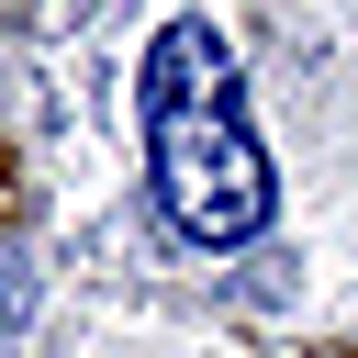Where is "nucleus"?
Returning <instances> with one entry per match:
<instances>
[{
    "label": "nucleus",
    "instance_id": "nucleus-1",
    "mask_svg": "<svg viewBox=\"0 0 358 358\" xmlns=\"http://www.w3.org/2000/svg\"><path fill=\"white\" fill-rule=\"evenodd\" d=\"M145 179L190 246H246L268 224V145L246 134V90L213 22H168L145 45Z\"/></svg>",
    "mask_w": 358,
    "mask_h": 358
}]
</instances>
